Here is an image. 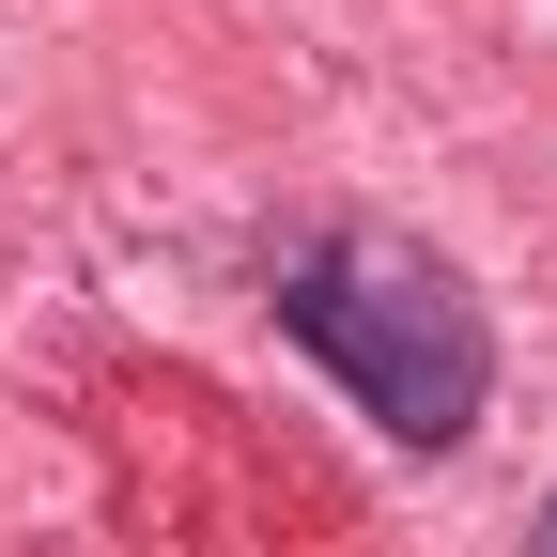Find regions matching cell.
Returning <instances> with one entry per match:
<instances>
[{
    "label": "cell",
    "mask_w": 557,
    "mask_h": 557,
    "mask_svg": "<svg viewBox=\"0 0 557 557\" xmlns=\"http://www.w3.org/2000/svg\"><path fill=\"white\" fill-rule=\"evenodd\" d=\"M278 325H295L403 449H449L465 418H480V387H496L480 295H465L434 248H403V233H325L295 278H278Z\"/></svg>",
    "instance_id": "6da1fadb"
},
{
    "label": "cell",
    "mask_w": 557,
    "mask_h": 557,
    "mask_svg": "<svg viewBox=\"0 0 557 557\" xmlns=\"http://www.w3.org/2000/svg\"><path fill=\"white\" fill-rule=\"evenodd\" d=\"M527 557H557V511H542V542H527Z\"/></svg>",
    "instance_id": "7a4b0ae2"
}]
</instances>
